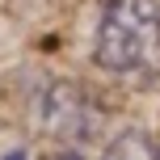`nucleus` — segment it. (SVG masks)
Listing matches in <instances>:
<instances>
[{
  "label": "nucleus",
  "instance_id": "obj_1",
  "mask_svg": "<svg viewBox=\"0 0 160 160\" xmlns=\"http://www.w3.org/2000/svg\"><path fill=\"white\" fill-rule=\"evenodd\" d=\"M93 55L110 76L160 80V4L156 0H101Z\"/></svg>",
  "mask_w": 160,
  "mask_h": 160
},
{
  "label": "nucleus",
  "instance_id": "obj_2",
  "mask_svg": "<svg viewBox=\"0 0 160 160\" xmlns=\"http://www.w3.org/2000/svg\"><path fill=\"white\" fill-rule=\"evenodd\" d=\"M101 160H152V148H148V139L139 135V131H127V135H118L105 148Z\"/></svg>",
  "mask_w": 160,
  "mask_h": 160
},
{
  "label": "nucleus",
  "instance_id": "obj_3",
  "mask_svg": "<svg viewBox=\"0 0 160 160\" xmlns=\"http://www.w3.org/2000/svg\"><path fill=\"white\" fill-rule=\"evenodd\" d=\"M4 160H25V156H21V152H8V156H4Z\"/></svg>",
  "mask_w": 160,
  "mask_h": 160
},
{
  "label": "nucleus",
  "instance_id": "obj_4",
  "mask_svg": "<svg viewBox=\"0 0 160 160\" xmlns=\"http://www.w3.org/2000/svg\"><path fill=\"white\" fill-rule=\"evenodd\" d=\"M55 160H80V156H55Z\"/></svg>",
  "mask_w": 160,
  "mask_h": 160
},
{
  "label": "nucleus",
  "instance_id": "obj_5",
  "mask_svg": "<svg viewBox=\"0 0 160 160\" xmlns=\"http://www.w3.org/2000/svg\"><path fill=\"white\" fill-rule=\"evenodd\" d=\"M152 160H160V148H156V152H152Z\"/></svg>",
  "mask_w": 160,
  "mask_h": 160
}]
</instances>
